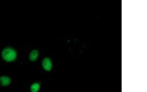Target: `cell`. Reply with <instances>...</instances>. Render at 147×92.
<instances>
[{
    "label": "cell",
    "mask_w": 147,
    "mask_h": 92,
    "mask_svg": "<svg viewBox=\"0 0 147 92\" xmlns=\"http://www.w3.org/2000/svg\"><path fill=\"white\" fill-rule=\"evenodd\" d=\"M1 56L3 60L7 63H13L17 60L18 52L13 47L7 46L2 49Z\"/></svg>",
    "instance_id": "1"
},
{
    "label": "cell",
    "mask_w": 147,
    "mask_h": 92,
    "mask_svg": "<svg viewBox=\"0 0 147 92\" xmlns=\"http://www.w3.org/2000/svg\"><path fill=\"white\" fill-rule=\"evenodd\" d=\"M12 79L8 75L0 76V86L2 87H8L12 83Z\"/></svg>",
    "instance_id": "2"
},
{
    "label": "cell",
    "mask_w": 147,
    "mask_h": 92,
    "mask_svg": "<svg viewBox=\"0 0 147 92\" xmlns=\"http://www.w3.org/2000/svg\"><path fill=\"white\" fill-rule=\"evenodd\" d=\"M42 66L44 70L46 71H50L53 67L51 59L49 57L44 58L42 61Z\"/></svg>",
    "instance_id": "3"
},
{
    "label": "cell",
    "mask_w": 147,
    "mask_h": 92,
    "mask_svg": "<svg viewBox=\"0 0 147 92\" xmlns=\"http://www.w3.org/2000/svg\"><path fill=\"white\" fill-rule=\"evenodd\" d=\"M39 55V52L36 49H34L30 51L28 54V58L30 62H35L37 60Z\"/></svg>",
    "instance_id": "4"
},
{
    "label": "cell",
    "mask_w": 147,
    "mask_h": 92,
    "mask_svg": "<svg viewBox=\"0 0 147 92\" xmlns=\"http://www.w3.org/2000/svg\"><path fill=\"white\" fill-rule=\"evenodd\" d=\"M30 92H38L40 89V84L38 82H34L30 85Z\"/></svg>",
    "instance_id": "5"
}]
</instances>
